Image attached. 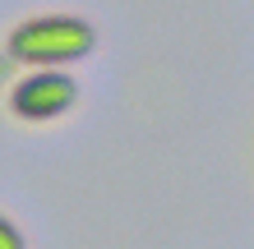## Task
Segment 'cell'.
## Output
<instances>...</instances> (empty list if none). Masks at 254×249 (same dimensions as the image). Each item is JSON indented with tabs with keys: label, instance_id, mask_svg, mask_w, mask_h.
Segmentation results:
<instances>
[{
	"label": "cell",
	"instance_id": "obj_1",
	"mask_svg": "<svg viewBox=\"0 0 254 249\" xmlns=\"http://www.w3.org/2000/svg\"><path fill=\"white\" fill-rule=\"evenodd\" d=\"M97 51V28L79 14H33L14 23L5 37V55L23 69H65Z\"/></svg>",
	"mask_w": 254,
	"mask_h": 249
},
{
	"label": "cell",
	"instance_id": "obj_2",
	"mask_svg": "<svg viewBox=\"0 0 254 249\" xmlns=\"http://www.w3.org/2000/svg\"><path fill=\"white\" fill-rule=\"evenodd\" d=\"M79 101V83L69 69H23L9 83V115L23 125H51Z\"/></svg>",
	"mask_w": 254,
	"mask_h": 249
},
{
	"label": "cell",
	"instance_id": "obj_3",
	"mask_svg": "<svg viewBox=\"0 0 254 249\" xmlns=\"http://www.w3.org/2000/svg\"><path fill=\"white\" fill-rule=\"evenodd\" d=\"M0 249H28L19 222H14V217H5V212H0Z\"/></svg>",
	"mask_w": 254,
	"mask_h": 249
}]
</instances>
